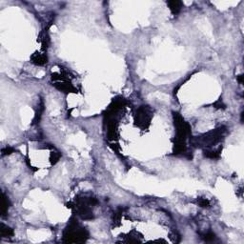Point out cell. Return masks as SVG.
I'll return each instance as SVG.
<instances>
[{
	"label": "cell",
	"instance_id": "obj_1",
	"mask_svg": "<svg viewBox=\"0 0 244 244\" xmlns=\"http://www.w3.org/2000/svg\"><path fill=\"white\" fill-rule=\"evenodd\" d=\"M151 109L148 108L147 106H143L141 107L139 110H138L137 113V118H138V125L141 126V124L144 123H150L151 117H152V114L150 113Z\"/></svg>",
	"mask_w": 244,
	"mask_h": 244
},
{
	"label": "cell",
	"instance_id": "obj_2",
	"mask_svg": "<svg viewBox=\"0 0 244 244\" xmlns=\"http://www.w3.org/2000/svg\"><path fill=\"white\" fill-rule=\"evenodd\" d=\"M48 58L46 56V55L44 54H39V52H36L34 55L32 56V62L37 65V66H42L45 65L47 63Z\"/></svg>",
	"mask_w": 244,
	"mask_h": 244
},
{
	"label": "cell",
	"instance_id": "obj_3",
	"mask_svg": "<svg viewBox=\"0 0 244 244\" xmlns=\"http://www.w3.org/2000/svg\"><path fill=\"white\" fill-rule=\"evenodd\" d=\"M167 4L169 6L171 12H172L174 15L179 14V12L181 11L182 5H183V3L181 1H168Z\"/></svg>",
	"mask_w": 244,
	"mask_h": 244
},
{
	"label": "cell",
	"instance_id": "obj_4",
	"mask_svg": "<svg viewBox=\"0 0 244 244\" xmlns=\"http://www.w3.org/2000/svg\"><path fill=\"white\" fill-rule=\"evenodd\" d=\"M8 209H9V199H8V197L3 194L2 195V206H1L2 215H5L7 213Z\"/></svg>",
	"mask_w": 244,
	"mask_h": 244
},
{
	"label": "cell",
	"instance_id": "obj_5",
	"mask_svg": "<svg viewBox=\"0 0 244 244\" xmlns=\"http://www.w3.org/2000/svg\"><path fill=\"white\" fill-rule=\"evenodd\" d=\"M14 235V232H12V230L7 226H5L4 224H2L1 226V236H12Z\"/></svg>",
	"mask_w": 244,
	"mask_h": 244
},
{
	"label": "cell",
	"instance_id": "obj_6",
	"mask_svg": "<svg viewBox=\"0 0 244 244\" xmlns=\"http://www.w3.org/2000/svg\"><path fill=\"white\" fill-rule=\"evenodd\" d=\"M197 203L199 204V206H200V207H203V208L208 207V206H209V204H210L209 200L206 199H199V200H197Z\"/></svg>",
	"mask_w": 244,
	"mask_h": 244
},
{
	"label": "cell",
	"instance_id": "obj_7",
	"mask_svg": "<svg viewBox=\"0 0 244 244\" xmlns=\"http://www.w3.org/2000/svg\"><path fill=\"white\" fill-rule=\"evenodd\" d=\"M204 239H205V240L206 241H210V240H213L214 239H215V234H213V233H207V234H205L204 235Z\"/></svg>",
	"mask_w": 244,
	"mask_h": 244
},
{
	"label": "cell",
	"instance_id": "obj_8",
	"mask_svg": "<svg viewBox=\"0 0 244 244\" xmlns=\"http://www.w3.org/2000/svg\"><path fill=\"white\" fill-rule=\"evenodd\" d=\"M12 152H14V149L11 148V147H6L2 150V155H10L12 154Z\"/></svg>",
	"mask_w": 244,
	"mask_h": 244
}]
</instances>
